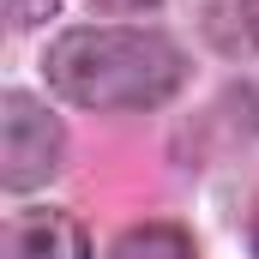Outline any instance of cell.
Instances as JSON below:
<instances>
[{
  "label": "cell",
  "instance_id": "6da1fadb",
  "mask_svg": "<svg viewBox=\"0 0 259 259\" xmlns=\"http://www.w3.org/2000/svg\"><path fill=\"white\" fill-rule=\"evenodd\" d=\"M49 84L66 103L121 115V109H157L187 84V55L163 30H133V24H78L49 42L42 55Z\"/></svg>",
  "mask_w": 259,
  "mask_h": 259
},
{
  "label": "cell",
  "instance_id": "7a4b0ae2",
  "mask_svg": "<svg viewBox=\"0 0 259 259\" xmlns=\"http://www.w3.org/2000/svg\"><path fill=\"white\" fill-rule=\"evenodd\" d=\"M61 157H66L61 121L30 91H6L0 97V181L12 193H30L61 169Z\"/></svg>",
  "mask_w": 259,
  "mask_h": 259
},
{
  "label": "cell",
  "instance_id": "3957f363",
  "mask_svg": "<svg viewBox=\"0 0 259 259\" xmlns=\"http://www.w3.org/2000/svg\"><path fill=\"white\" fill-rule=\"evenodd\" d=\"M0 259H91V241L66 211H12L0 229Z\"/></svg>",
  "mask_w": 259,
  "mask_h": 259
},
{
  "label": "cell",
  "instance_id": "277c9868",
  "mask_svg": "<svg viewBox=\"0 0 259 259\" xmlns=\"http://www.w3.org/2000/svg\"><path fill=\"white\" fill-rule=\"evenodd\" d=\"M205 36L223 55H259V0H211L205 6Z\"/></svg>",
  "mask_w": 259,
  "mask_h": 259
},
{
  "label": "cell",
  "instance_id": "5b68a950",
  "mask_svg": "<svg viewBox=\"0 0 259 259\" xmlns=\"http://www.w3.org/2000/svg\"><path fill=\"white\" fill-rule=\"evenodd\" d=\"M115 259H193V235L175 223H139L115 241Z\"/></svg>",
  "mask_w": 259,
  "mask_h": 259
},
{
  "label": "cell",
  "instance_id": "8992f818",
  "mask_svg": "<svg viewBox=\"0 0 259 259\" xmlns=\"http://www.w3.org/2000/svg\"><path fill=\"white\" fill-rule=\"evenodd\" d=\"M55 6L61 0H6V18H12V30H36L55 18Z\"/></svg>",
  "mask_w": 259,
  "mask_h": 259
},
{
  "label": "cell",
  "instance_id": "52a82bcc",
  "mask_svg": "<svg viewBox=\"0 0 259 259\" xmlns=\"http://www.w3.org/2000/svg\"><path fill=\"white\" fill-rule=\"evenodd\" d=\"M247 241H253V253H259V193H253V205H247Z\"/></svg>",
  "mask_w": 259,
  "mask_h": 259
}]
</instances>
